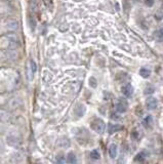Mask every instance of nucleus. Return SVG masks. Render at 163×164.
I'll return each instance as SVG.
<instances>
[{"label": "nucleus", "mask_w": 163, "mask_h": 164, "mask_svg": "<svg viewBox=\"0 0 163 164\" xmlns=\"http://www.w3.org/2000/svg\"><path fill=\"white\" fill-rule=\"evenodd\" d=\"M144 124L147 127H149L152 124V117L151 116H148V117H146V119H145V121H144Z\"/></svg>", "instance_id": "17"}, {"label": "nucleus", "mask_w": 163, "mask_h": 164, "mask_svg": "<svg viewBox=\"0 0 163 164\" xmlns=\"http://www.w3.org/2000/svg\"><path fill=\"white\" fill-rule=\"evenodd\" d=\"M157 105H158V101L153 97L148 98L146 101V106L149 110H155L157 108Z\"/></svg>", "instance_id": "6"}, {"label": "nucleus", "mask_w": 163, "mask_h": 164, "mask_svg": "<svg viewBox=\"0 0 163 164\" xmlns=\"http://www.w3.org/2000/svg\"><path fill=\"white\" fill-rule=\"evenodd\" d=\"M6 144L12 148L19 149L22 146V138L19 134L16 131H10L6 135Z\"/></svg>", "instance_id": "1"}, {"label": "nucleus", "mask_w": 163, "mask_h": 164, "mask_svg": "<svg viewBox=\"0 0 163 164\" xmlns=\"http://www.w3.org/2000/svg\"><path fill=\"white\" fill-rule=\"evenodd\" d=\"M5 27H6V29L9 31H15L18 29L19 24L16 20H8L6 22V24H5Z\"/></svg>", "instance_id": "8"}, {"label": "nucleus", "mask_w": 163, "mask_h": 164, "mask_svg": "<svg viewBox=\"0 0 163 164\" xmlns=\"http://www.w3.org/2000/svg\"><path fill=\"white\" fill-rule=\"evenodd\" d=\"M154 36H155V39H156L157 41L163 42V31H162V30L156 31L155 34H154Z\"/></svg>", "instance_id": "13"}, {"label": "nucleus", "mask_w": 163, "mask_h": 164, "mask_svg": "<svg viewBox=\"0 0 163 164\" xmlns=\"http://www.w3.org/2000/svg\"><path fill=\"white\" fill-rule=\"evenodd\" d=\"M140 75L142 76L143 78H148L149 76L151 75V71L147 68H142V69L140 70Z\"/></svg>", "instance_id": "12"}, {"label": "nucleus", "mask_w": 163, "mask_h": 164, "mask_svg": "<svg viewBox=\"0 0 163 164\" xmlns=\"http://www.w3.org/2000/svg\"><path fill=\"white\" fill-rule=\"evenodd\" d=\"M145 4L147 5V6L151 7L154 5V0H145Z\"/></svg>", "instance_id": "21"}, {"label": "nucleus", "mask_w": 163, "mask_h": 164, "mask_svg": "<svg viewBox=\"0 0 163 164\" xmlns=\"http://www.w3.org/2000/svg\"><path fill=\"white\" fill-rule=\"evenodd\" d=\"M66 161L68 164H76L77 163V157H76L74 152H69L68 155H67Z\"/></svg>", "instance_id": "10"}, {"label": "nucleus", "mask_w": 163, "mask_h": 164, "mask_svg": "<svg viewBox=\"0 0 163 164\" xmlns=\"http://www.w3.org/2000/svg\"><path fill=\"white\" fill-rule=\"evenodd\" d=\"M44 2V5L47 7V8H52V0H43Z\"/></svg>", "instance_id": "19"}, {"label": "nucleus", "mask_w": 163, "mask_h": 164, "mask_svg": "<svg viewBox=\"0 0 163 164\" xmlns=\"http://www.w3.org/2000/svg\"><path fill=\"white\" fill-rule=\"evenodd\" d=\"M134 1H139V0H134Z\"/></svg>", "instance_id": "24"}, {"label": "nucleus", "mask_w": 163, "mask_h": 164, "mask_svg": "<svg viewBox=\"0 0 163 164\" xmlns=\"http://www.w3.org/2000/svg\"><path fill=\"white\" fill-rule=\"evenodd\" d=\"M10 119H12V116H10L9 112L4 111V110H0V122L7 123L9 122Z\"/></svg>", "instance_id": "7"}, {"label": "nucleus", "mask_w": 163, "mask_h": 164, "mask_svg": "<svg viewBox=\"0 0 163 164\" xmlns=\"http://www.w3.org/2000/svg\"><path fill=\"white\" fill-rule=\"evenodd\" d=\"M4 149H5V142L3 141V138L0 137V154L4 151Z\"/></svg>", "instance_id": "18"}, {"label": "nucleus", "mask_w": 163, "mask_h": 164, "mask_svg": "<svg viewBox=\"0 0 163 164\" xmlns=\"http://www.w3.org/2000/svg\"><path fill=\"white\" fill-rule=\"evenodd\" d=\"M89 86L92 87V88H95V87L97 86V81L94 77L89 78Z\"/></svg>", "instance_id": "16"}, {"label": "nucleus", "mask_w": 163, "mask_h": 164, "mask_svg": "<svg viewBox=\"0 0 163 164\" xmlns=\"http://www.w3.org/2000/svg\"><path fill=\"white\" fill-rule=\"evenodd\" d=\"M57 160H58V163H60V164H63V163H64V161H65L64 157L62 156V155H60V156H58V157H57Z\"/></svg>", "instance_id": "22"}, {"label": "nucleus", "mask_w": 163, "mask_h": 164, "mask_svg": "<svg viewBox=\"0 0 163 164\" xmlns=\"http://www.w3.org/2000/svg\"><path fill=\"white\" fill-rule=\"evenodd\" d=\"M134 161L136 162H143V161H145V154L144 153H139L134 158Z\"/></svg>", "instance_id": "15"}, {"label": "nucleus", "mask_w": 163, "mask_h": 164, "mask_svg": "<svg viewBox=\"0 0 163 164\" xmlns=\"http://www.w3.org/2000/svg\"><path fill=\"white\" fill-rule=\"evenodd\" d=\"M90 128L97 134H103L105 131L106 124L101 118H95L90 122Z\"/></svg>", "instance_id": "2"}, {"label": "nucleus", "mask_w": 163, "mask_h": 164, "mask_svg": "<svg viewBox=\"0 0 163 164\" xmlns=\"http://www.w3.org/2000/svg\"><path fill=\"white\" fill-rule=\"evenodd\" d=\"M36 71H37L36 63L33 60H29V62H28V64H27V69H26V76H27L28 80L29 81L33 80Z\"/></svg>", "instance_id": "3"}, {"label": "nucleus", "mask_w": 163, "mask_h": 164, "mask_svg": "<svg viewBox=\"0 0 163 164\" xmlns=\"http://www.w3.org/2000/svg\"><path fill=\"white\" fill-rule=\"evenodd\" d=\"M22 105V100L19 97H13L8 101L7 106L9 110H16L18 108H19Z\"/></svg>", "instance_id": "4"}, {"label": "nucleus", "mask_w": 163, "mask_h": 164, "mask_svg": "<svg viewBox=\"0 0 163 164\" xmlns=\"http://www.w3.org/2000/svg\"><path fill=\"white\" fill-rule=\"evenodd\" d=\"M128 109V105L125 101L123 100H119L118 103L116 104V110L118 113H124L127 111Z\"/></svg>", "instance_id": "5"}, {"label": "nucleus", "mask_w": 163, "mask_h": 164, "mask_svg": "<svg viewBox=\"0 0 163 164\" xmlns=\"http://www.w3.org/2000/svg\"><path fill=\"white\" fill-rule=\"evenodd\" d=\"M90 158L94 160H99L101 158V155L99 153V151L97 150H94V151L90 152Z\"/></svg>", "instance_id": "14"}, {"label": "nucleus", "mask_w": 163, "mask_h": 164, "mask_svg": "<svg viewBox=\"0 0 163 164\" xmlns=\"http://www.w3.org/2000/svg\"><path fill=\"white\" fill-rule=\"evenodd\" d=\"M1 131H2V125L0 124V132H1Z\"/></svg>", "instance_id": "23"}, {"label": "nucleus", "mask_w": 163, "mask_h": 164, "mask_svg": "<svg viewBox=\"0 0 163 164\" xmlns=\"http://www.w3.org/2000/svg\"><path fill=\"white\" fill-rule=\"evenodd\" d=\"M121 91L123 94L125 95V97H131L133 95V87L130 85V84H126V85H124L122 87V89H121Z\"/></svg>", "instance_id": "9"}, {"label": "nucleus", "mask_w": 163, "mask_h": 164, "mask_svg": "<svg viewBox=\"0 0 163 164\" xmlns=\"http://www.w3.org/2000/svg\"><path fill=\"white\" fill-rule=\"evenodd\" d=\"M153 92H154V88L152 86H150V87L148 86L147 88L145 89V93H146V94H148V93L150 94V93H153Z\"/></svg>", "instance_id": "20"}, {"label": "nucleus", "mask_w": 163, "mask_h": 164, "mask_svg": "<svg viewBox=\"0 0 163 164\" xmlns=\"http://www.w3.org/2000/svg\"><path fill=\"white\" fill-rule=\"evenodd\" d=\"M117 154H118L117 145H115V144H111L110 147H109V155H110V157L114 159V158L117 157Z\"/></svg>", "instance_id": "11"}]
</instances>
